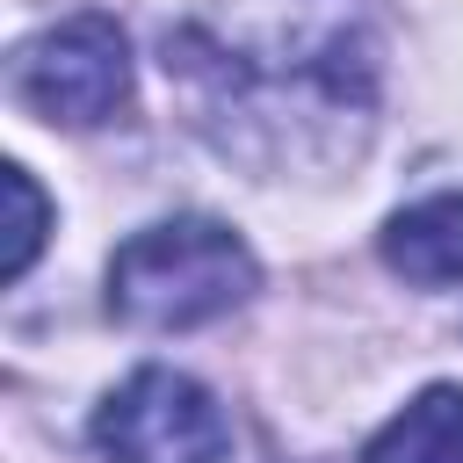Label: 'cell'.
<instances>
[{"label":"cell","mask_w":463,"mask_h":463,"mask_svg":"<svg viewBox=\"0 0 463 463\" xmlns=\"http://www.w3.org/2000/svg\"><path fill=\"white\" fill-rule=\"evenodd\" d=\"M159 65L195 123L246 159H289L318 137L354 145L376 101L362 0H166Z\"/></svg>","instance_id":"cell-1"},{"label":"cell","mask_w":463,"mask_h":463,"mask_svg":"<svg viewBox=\"0 0 463 463\" xmlns=\"http://www.w3.org/2000/svg\"><path fill=\"white\" fill-rule=\"evenodd\" d=\"M253 282H260V268H253L246 239L232 224H217V217L145 224L109 260V304H116V318L152 326V333L210 326V318L239 311L253 297Z\"/></svg>","instance_id":"cell-2"},{"label":"cell","mask_w":463,"mask_h":463,"mask_svg":"<svg viewBox=\"0 0 463 463\" xmlns=\"http://www.w3.org/2000/svg\"><path fill=\"white\" fill-rule=\"evenodd\" d=\"M14 94L65 130H94L130 109V51L109 14H72L14 51Z\"/></svg>","instance_id":"cell-3"},{"label":"cell","mask_w":463,"mask_h":463,"mask_svg":"<svg viewBox=\"0 0 463 463\" xmlns=\"http://www.w3.org/2000/svg\"><path fill=\"white\" fill-rule=\"evenodd\" d=\"M224 449H232V427L217 398L181 369H137L94 412L101 463H224Z\"/></svg>","instance_id":"cell-4"},{"label":"cell","mask_w":463,"mask_h":463,"mask_svg":"<svg viewBox=\"0 0 463 463\" xmlns=\"http://www.w3.org/2000/svg\"><path fill=\"white\" fill-rule=\"evenodd\" d=\"M383 260L405 282H463V195H427L383 224Z\"/></svg>","instance_id":"cell-5"},{"label":"cell","mask_w":463,"mask_h":463,"mask_svg":"<svg viewBox=\"0 0 463 463\" xmlns=\"http://www.w3.org/2000/svg\"><path fill=\"white\" fill-rule=\"evenodd\" d=\"M362 463H463V391H456V383L420 391V398L362 449Z\"/></svg>","instance_id":"cell-6"},{"label":"cell","mask_w":463,"mask_h":463,"mask_svg":"<svg viewBox=\"0 0 463 463\" xmlns=\"http://www.w3.org/2000/svg\"><path fill=\"white\" fill-rule=\"evenodd\" d=\"M0 188H7V210H14V224H7V260H0V275L14 282L29 260H36V246H43V195H36V181L22 174V166H7L0 174Z\"/></svg>","instance_id":"cell-7"}]
</instances>
